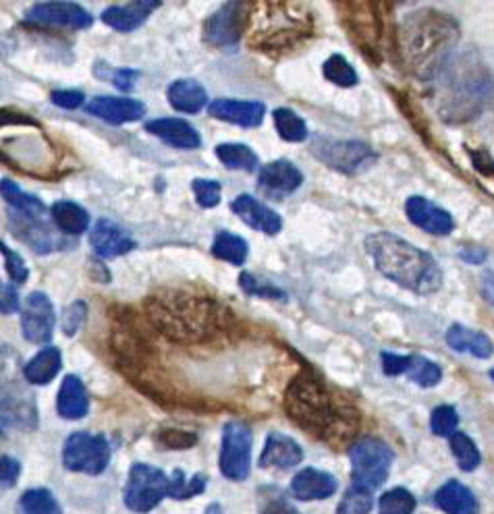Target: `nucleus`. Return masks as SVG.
Masks as SVG:
<instances>
[{
	"label": "nucleus",
	"mask_w": 494,
	"mask_h": 514,
	"mask_svg": "<svg viewBox=\"0 0 494 514\" xmlns=\"http://www.w3.org/2000/svg\"><path fill=\"white\" fill-rule=\"evenodd\" d=\"M285 411L316 440L341 448L360 430V413L312 374H299L285 392Z\"/></svg>",
	"instance_id": "f257e3e1"
},
{
	"label": "nucleus",
	"mask_w": 494,
	"mask_h": 514,
	"mask_svg": "<svg viewBox=\"0 0 494 514\" xmlns=\"http://www.w3.org/2000/svg\"><path fill=\"white\" fill-rule=\"evenodd\" d=\"M459 23L436 9L411 11L401 19L395 34V50L401 67L422 81H432L455 54Z\"/></svg>",
	"instance_id": "f03ea898"
},
{
	"label": "nucleus",
	"mask_w": 494,
	"mask_h": 514,
	"mask_svg": "<svg viewBox=\"0 0 494 514\" xmlns=\"http://www.w3.org/2000/svg\"><path fill=\"white\" fill-rule=\"evenodd\" d=\"M432 100L441 119L453 125L468 123L490 98L492 75L474 50L455 52L434 79Z\"/></svg>",
	"instance_id": "7ed1b4c3"
},
{
	"label": "nucleus",
	"mask_w": 494,
	"mask_h": 514,
	"mask_svg": "<svg viewBox=\"0 0 494 514\" xmlns=\"http://www.w3.org/2000/svg\"><path fill=\"white\" fill-rule=\"evenodd\" d=\"M152 324L173 340L200 342L218 334L225 326V309L210 297L171 291L148 299Z\"/></svg>",
	"instance_id": "20e7f679"
},
{
	"label": "nucleus",
	"mask_w": 494,
	"mask_h": 514,
	"mask_svg": "<svg viewBox=\"0 0 494 514\" xmlns=\"http://www.w3.org/2000/svg\"><path fill=\"white\" fill-rule=\"evenodd\" d=\"M366 251L382 276L407 291L430 295L443 287V272L434 257L393 233L370 235Z\"/></svg>",
	"instance_id": "39448f33"
},
{
	"label": "nucleus",
	"mask_w": 494,
	"mask_h": 514,
	"mask_svg": "<svg viewBox=\"0 0 494 514\" xmlns=\"http://www.w3.org/2000/svg\"><path fill=\"white\" fill-rule=\"evenodd\" d=\"M245 34L258 52L285 54L314 36V17L299 3H258L247 11Z\"/></svg>",
	"instance_id": "423d86ee"
},
{
	"label": "nucleus",
	"mask_w": 494,
	"mask_h": 514,
	"mask_svg": "<svg viewBox=\"0 0 494 514\" xmlns=\"http://www.w3.org/2000/svg\"><path fill=\"white\" fill-rule=\"evenodd\" d=\"M23 367L13 347L0 345V415L23 430H36L38 405Z\"/></svg>",
	"instance_id": "0eeeda50"
},
{
	"label": "nucleus",
	"mask_w": 494,
	"mask_h": 514,
	"mask_svg": "<svg viewBox=\"0 0 494 514\" xmlns=\"http://www.w3.org/2000/svg\"><path fill=\"white\" fill-rule=\"evenodd\" d=\"M353 483L366 490H374L389 477L391 465L395 461L393 450L376 438H362L349 448Z\"/></svg>",
	"instance_id": "6e6552de"
},
{
	"label": "nucleus",
	"mask_w": 494,
	"mask_h": 514,
	"mask_svg": "<svg viewBox=\"0 0 494 514\" xmlns=\"http://www.w3.org/2000/svg\"><path fill=\"white\" fill-rule=\"evenodd\" d=\"M312 154L324 162L328 168L339 170L343 175H360L366 173L378 162V154L364 144V141L355 139H326L318 137L312 144Z\"/></svg>",
	"instance_id": "1a4fd4ad"
},
{
	"label": "nucleus",
	"mask_w": 494,
	"mask_h": 514,
	"mask_svg": "<svg viewBox=\"0 0 494 514\" xmlns=\"http://www.w3.org/2000/svg\"><path fill=\"white\" fill-rule=\"evenodd\" d=\"M341 21L351 42L364 52L370 61L380 63L382 59V23L380 11L372 3H345L337 7Z\"/></svg>",
	"instance_id": "9d476101"
},
{
	"label": "nucleus",
	"mask_w": 494,
	"mask_h": 514,
	"mask_svg": "<svg viewBox=\"0 0 494 514\" xmlns=\"http://www.w3.org/2000/svg\"><path fill=\"white\" fill-rule=\"evenodd\" d=\"M111 463V444L104 436L75 432L65 440L63 465L73 473L100 475Z\"/></svg>",
	"instance_id": "9b49d317"
},
{
	"label": "nucleus",
	"mask_w": 494,
	"mask_h": 514,
	"mask_svg": "<svg viewBox=\"0 0 494 514\" xmlns=\"http://www.w3.org/2000/svg\"><path fill=\"white\" fill-rule=\"evenodd\" d=\"M164 496H169V477L152 465L135 463L125 485V506L144 514L154 510Z\"/></svg>",
	"instance_id": "f8f14e48"
},
{
	"label": "nucleus",
	"mask_w": 494,
	"mask_h": 514,
	"mask_svg": "<svg viewBox=\"0 0 494 514\" xmlns=\"http://www.w3.org/2000/svg\"><path fill=\"white\" fill-rule=\"evenodd\" d=\"M221 473L231 481H243L252 471V430L241 421H229L223 430Z\"/></svg>",
	"instance_id": "ddd939ff"
},
{
	"label": "nucleus",
	"mask_w": 494,
	"mask_h": 514,
	"mask_svg": "<svg viewBox=\"0 0 494 514\" xmlns=\"http://www.w3.org/2000/svg\"><path fill=\"white\" fill-rule=\"evenodd\" d=\"M250 5L227 3L216 9L204 23V40L214 48H233L245 32Z\"/></svg>",
	"instance_id": "4468645a"
},
{
	"label": "nucleus",
	"mask_w": 494,
	"mask_h": 514,
	"mask_svg": "<svg viewBox=\"0 0 494 514\" xmlns=\"http://www.w3.org/2000/svg\"><path fill=\"white\" fill-rule=\"evenodd\" d=\"M54 324H57V316L48 295L40 291L27 295L21 305V332L25 340L44 345L54 334Z\"/></svg>",
	"instance_id": "2eb2a0df"
},
{
	"label": "nucleus",
	"mask_w": 494,
	"mask_h": 514,
	"mask_svg": "<svg viewBox=\"0 0 494 514\" xmlns=\"http://www.w3.org/2000/svg\"><path fill=\"white\" fill-rule=\"evenodd\" d=\"M25 23L38 27H65V30H88L92 15L75 3H38L27 9Z\"/></svg>",
	"instance_id": "dca6fc26"
},
{
	"label": "nucleus",
	"mask_w": 494,
	"mask_h": 514,
	"mask_svg": "<svg viewBox=\"0 0 494 514\" xmlns=\"http://www.w3.org/2000/svg\"><path fill=\"white\" fill-rule=\"evenodd\" d=\"M301 183H304V175H301V170L289 160H274L262 166L258 175L260 191L272 199H283L295 193L301 187Z\"/></svg>",
	"instance_id": "f3484780"
},
{
	"label": "nucleus",
	"mask_w": 494,
	"mask_h": 514,
	"mask_svg": "<svg viewBox=\"0 0 494 514\" xmlns=\"http://www.w3.org/2000/svg\"><path fill=\"white\" fill-rule=\"evenodd\" d=\"M405 212H407V218L411 224H416L418 228H422L424 233L434 235V237L451 235L453 226H455L453 216L447 210L438 208L436 204L430 202V199L420 197V195H414L407 199Z\"/></svg>",
	"instance_id": "a211bd4d"
},
{
	"label": "nucleus",
	"mask_w": 494,
	"mask_h": 514,
	"mask_svg": "<svg viewBox=\"0 0 494 514\" xmlns=\"http://www.w3.org/2000/svg\"><path fill=\"white\" fill-rule=\"evenodd\" d=\"M90 245L100 260H113L135 249V241L129 231L113 220H98L90 233Z\"/></svg>",
	"instance_id": "6ab92c4d"
},
{
	"label": "nucleus",
	"mask_w": 494,
	"mask_h": 514,
	"mask_svg": "<svg viewBox=\"0 0 494 514\" xmlns=\"http://www.w3.org/2000/svg\"><path fill=\"white\" fill-rule=\"evenodd\" d=\"M86 110L96 119L111 125H127L140 121L146 114V106L133 98H115V96H96L86 104Z\"/></svg>",
	"instance_id": "aec40b11"
},
{
	"label": "nucleus",
	"mask_w": 494,
	"mask_h": 514,
	"mask_svg": "<svg viewBox=\"0 0 494 514\" xmlns=\"http://www.w3.org/2000/svg\"><path fill=\"white\" fill-rule=\"evenodd\" d=\"M208 112H210V117H214L218 121L254 129V127L262 125V121L266 117V106L262 102H254V100L221 98L210 104Z\"/></svg>",
	"instance_id": "412c9836"
},
{
	"label": "nucleus",
	"mask_w": 494,
	"mask_h": 514,
	"mask_svg": "<svg viewBox=\"0 0 494 514\" xmlns=\"http://www.w3.org/2000/svg\"><path fill=\"white\" fill-rule=\"evenodd\" d=\"M231 210L254 231H260L264 235H279L283 228V220L281 216L270 210L268 206H264L262 202H258L256 197L252 195H239L231 202Z\"/></svg>",
	"instance_id": "4be33fe9"
},
{
	"label": "nucleus",
	"mask_w": 494,
	"mask_h": 514,
	"mask_svg": "<svg viewBox=\"0 0 494 514\" xmlns=\"http://www.w3.org/2000/svg\"><path fill=\"white\" fill-rule=\"evenodd\" d=\"M301 461H304V450L301 446L285 436L274 432L266 438L262 456H260V467L262 469H293L297 467Z\"/></svg>",
	"instance_id": "5701e85b"
},
{
	"label": "nucleus",
	"mask_w": 494,
	"mask_h": 514,
	"mask_svg": "<svg viewBox=\"0 0 494 514\" xmlns=\"http://www.w3.org/2000/svg\"><path fill=\"white\" fill-rule=\"evenodd\" d=\"M146 131L179 150H198L202 146V137L196 127L183 119H154L146 123Z\"/></svg>",
	"instance_id": "b1692460"
},
{
	"label": "nucleus",
	"mask_w": 494,
	"mask_h": 514,
	"mask_svg": "<svg viewBox=\"0 0 494 514\" xmlns=\"http://www.w3.org/2000/svg\"><path fill=\"white\" fill-rule=\"evenodd\" d=\"M337 485L339 483L331 473H324L318 469H304L291 481V496L301 502L326 500L337 492Z\"/></svg>",
	"instance_id": "393cba45"
},
{
	"label": "nucleus",
	"mask_w": 494,
	"mask_h": 514,
	"mask_svg": "<svg viewBox=\"0 0 494 514\" xmlns=\"http://www.w3.org/2000/svg\"><path fill=\"white\" fill-rule=\"evenodd\" d=\"M158 7L160 5L154 3V0H135V3L123 7H108L102 13V21L117 32H133L137 27H142L152 15V11H156Z\"/></svg>",
	"instance_id": "a878e982"
},
{
	"label": "nucleus",
	"mask_w": 494,
	"mask_h": 514,
	"mask_svg": "<svg viewBox=\"0 0 494 514\" xmlns=\"http://www.w3.org/2000/svg\"><path fill=\"white\" fill-rule=\"evenodd\" d=\"M88 409H90V401H88V392H86L84 382H81L77 376H67L61 384L59 398H57L59 415L63 419L77 421L88 415Z\"/></svg>",
	"instance_id": "bb28decb"
},
{
	"label": "nucleus",
	"mask_w": 494,
	"mask_h": 514,
	"mask_svg": "<svg viewBox=\"0 0 494 514\" xmlns=\"http://www.w3.org/2000/svg\"><path fill=\"white\" fill-rule=\"evenodd\" d=\"M169 104L185 114H196L208 104V92L196 79H177L167 90Z\"/></svg>",
	"instance_id": "cd10ccee"
},
{
	"label": "nucleus",
	"mask_w": 494,
	"mask_h": 514,
	"mask_svg": "<svg viewBox=\"0 0 494 514\" xmlns=\"http://www.w3.org/2000/svg\"><path fill=\"white\" fill-rule=\"evenodd\" d=\"M447 342H449V347L453 351L470 353L472 357H478V359H488L494 353L492 340L484 332L465 328V326H459V324L449 328Z\"/></svg>",
	"instance_id": "c85d7f7f"
},
{
	"label": "nucleus",
	"mask_w": 494,
	"mask_h": 514,
	"mask_svg": "<svg viewBox=\"0 0 494 514\" xmlns=\"http://www.w3.org/2000/svg\"><path fill=\"white\" fill-rule=\"evenodd\" d=\"M434 504L447 514H478V500L459 481L445 483L434 496Z\"/></svg>",
	"instance_id": "c756f323"
},
{
	"label": "nucleus",
	"mask_w": 494,
	"mask_h": 514,
	"mask_svg": "<svg viewBox=\"0 0 494 514\" xmlns=\"http://www.w3.org/2000/svg\"><path fill=\"white\" fill-rule=\"evenodd\" d=\"M63 367V357L57 347H46L25 363V380L36 386H46L59 376Z\"/></svg>",
	"instance_id": "7c9ffc66"
},
{
	"label": "nucleus",
	"mask_w": 494,
	"mask_h": 514,
	"mask_svg": "<svg viewBox=\"0 0 494 514\" xmlns=\"http://www.w3.org/2000/svg\"><path fill=\"white\" fill-rule=\"evenodd\" d=\"M52 220L65 235H75V237L84 235L90 226V214L81 206L67 202V199L52 206Z\"/></svg>",
	"instance_id": "2f4dec72"
},
{
	"label": "nucleus",
	"mask_w": 494,
	"mask_h": 514,
	"mask_svg": "<svg viewBox=\"0 0 494 514\" xmlns=\"http://www.w3.org/2000/svg\"><path fill=\"white\" fill-rule=\"evenodd\" d=\"M13 231L19 239H23L25 243H30L34 247V251H50L52 247V239L48 228L42 224V218H32V216H21L15 214L11 218Z\"/></svg>",
	"instance_id": "473e14b6"
},
{
	"label": "nucleus",
	"mask_w": 494,
	"mask_h": 514,
	"mask_svg": "<svg viewBox=\"0 0 494 514\" xmlns=\"http://www.w3.org/2000/svg\"><path fill=\"white\" fill-rule=\"evenodd\" d=\"M0 195H3L5 202L21 216L42 218V214L46 210L36 195L21 191L13 181H0Z\"/></svg>",
	"instance_id": "72a5a7b5"
},
{
	"label": "nucleus",
	"mask_w": 494,
	"mask_h": 514,
	"mask_svg": "<svg viewBox=\"0 0 494 514\" xmlns=\"http://www.w3.org/2000/svg\"><path fill=\"white\" fill-rule=\"evenodd\" d=\"M247 253H250V247H247V243L241 237H237L229 231L216 233L214 243H212V255L216 257V260L229 262L233 266H243L247 260Z\"/></svg>",
	"instance_id": "f704fd0d"
},
{
	"label": "nucleus",
	"mask_w": 494,
	"mask_h": 514,
	"mask_svg": "<svg viewBox=\"0 0 494 514\" xmlns=\"http://www.w3.org/2000/svg\"><path fill=\"white\" fill-rule=\"evenodd\" d=\"M216 158L231 170H243V173H254L258 168L256 152L245 144H221L216 146Z\"/></svg>",
	"instance_id": "c9c22d12"
},
{
	"label": "nucleus",
	"mask_w": 494,
	"mask_h": 514,
	"mask_svg": "<svg viewBox=\"0 0 494 514\" xmlns=\"http://www.w3.org/2000/svg\"><path fill=\"white\" fill-rule=\"evenodd\" d=\"M17 514H63L59 500L44 488L23 492L17 502Z\"/></svg>",
	"instance_id": "e433bc0d"
},
{
	"label": "nucleus",
	"mask_w": 494,
	"mask_h": 514,
	"mask_svg": "<svg viewBox=\"0 0 494 514\" xmlns=\"http://www.w3.org/2000/svg\"><path fill=\"white\" fill-rule=\"evenodd\" d=\"M274 127H277L281 139L291 141V144H301L308 139V125L291 108H277L272 112Z\"/></svg>",
	"instance_id": "4c0bfd02"
},
{
	"label": "nucleus",
	"mask_w": 494,
	"mask_h": 514,
	"mask_svg": "<svg viewBox=\"0 0 494 514\" xmlns=\"http://www.w3.org/2000/svg\"><path fill=\"white\" fill-rule=\"evenodd\" d=\"M208 479L204 475H194L191 479L185 477L181 469H177L169 479V496L173 500H189L206 490Z\"/></svg>",
	"instance_id": "58836bf2"
},
{
	"label": "nucleus",
	"mask_w": 494,
	"mask_h": 514,
	"mask_svg": "<svg viewBox=\"0 0 494 514\" xmlns=\"http://www.w3.org/2000/svg\"><path fill=\"white\" fill-rule=\"evenodd\" d=\"M407 376L411 382H416L422 388H432L443 378V369L438 367V363L428 361L424 357L411 355V363L407 369Z\"/></svg>",
	"instance_id": "ea45409f"
},
{
	"label": "nucleus",
	"mask_w": 494,
	"mask_h": 514,
	"mask_svg": "<svg viewBox=\"0 0 494 514\" xmlns=\"http://www.w3.org/2000/svg\"><path fill=\"white\" fill-rule=\"evenodd\" d=\"M451 450H453V454H455V459H457V465L463 469V471H474V469H478V465H480V450H478V446L474 444V440L468 436V434H461V432H457V434H453L451 436Z\"/></svg>",
	"instance_id": "a19ab883"
},
{
	"label": "nucleus",
	"mask_w": 494,
	"mask_h": 514,
	"mask_svg": "<svg viewBox=\"0 0 494 514\" xmlns=\"http://www.w3.org/2000/svg\"><path fill=\"white\" fill-rule=\"evenodd\" d=\"M372 506H374L372 490H366L362 485L353 483L341 498L337 506V514H370Z\"/></svg>",
	"instance_id": "79ce46f5"
},
{
	"label": "nucleus",
	"mask_w": 494,
	"mask_h": 514,
	"mask_svg": "<svg viewBox=\"0 0 494 514\" xmlns=\"http://www.w3.org/2000/svg\"><path fill=\"white\" fill-rule=\"evenodd\" d=\"M324 77L339 85V88H353L355 83H358V73L349 65V61H345L341 54H333L331 59H328L322 67Z\"/></svg>",
	"instance_id": "37998d69"
},
{
	"label": "nucleus",
	"mask_w": 494,
	"mask_h": 514,
	"mask_svg": "<svg viewBox=\"0 0 494 514\" xmlns=\"http://www.w3.org/2000/svg\"><path fill=\"white\" fill-rule=\"evenodd\" d=\"M416 510V498L411 496L405 488H395L387 494H382L378 500V512L380 514H414Z\"/></svg>",
	"instance_id": "c03bdc74"
},
{
	"label": "nucleus",
	"mask_w": 494,
	"mask_h": 514,
	"mask_svg": "<svg viewBox=\"0 0 494 514\" xmlns=\"http://www.w3.org/2000/svg\"><path fill=\"white\" fill-rule=\"evenodd\" d=\"M239 287L247 293V295H254V297H262V299H285V291H281L279 287H274L272 282L260 280L250 272H243L239 276Z\"/></svg>",
	"instance_id": "a18cd8bd"
},
{
	"label": "nucleus",
	"mask_w": 494,
	"mask_h": 514,
	"mask_svg": "<svg viewBox=\"0 0 494 514\" xmlns=\"http://www.w3.org/2000/svg\"><path fill=\"white\" fill-rule=\"evenodd\" d=\"M457 423H459V417H457V411L449 405H443V407H436L432 411V417H430V427L432 432L436 436H453L455 430H457Z\"/></svg>",
	"instance_id": "49530a36"
},
{
	"label": "nucleus",
	"mask_w": 494,
	"mask_h": 514,
	"mask_svg": "<svg viewBox=\"0 0 494 514\" xmlns=\"http://www.w3.org/2000/svg\"><path fill=\"white\" fill-rule=\"evenodd\" d=\"M194 195L198 199V204L206 210L216 208L221 204V195H223V187L214 179H196L194 181Z\"/></svg>",
	"instance_id": "de8ad7c7"
},
{
	"label": "nucleus",
	"mask_w": 494,
	"mask_h": 514,
	"mask_svg": "<svg viewBox=\"0 0 494 514\" xmlns=\"http://www.w3.org/2000/svg\"><path fill=\"white\" fill-rule=\"evenodd\" d=\"M0 255L5 257V266H7L11 280L17 284L27 282V278H30V270H27L23 257L17 251H13L9 245H5L3 241H0Z\"/></svg>",
	"instance_id": "09e8293b"
},
{
	"label": "nucleus",
	"mask_w": 494,
	"mask_h": 514,
	"mask_svg": "<svg viewBox=\"0 0 494 514\" xmlns=\"http://www.w3.org/2000/svg\"><path fill=\"white\" fill-rule=\"evenodd\" d=\"M88 316V305L84 301H75L63 311V332L65 336H75Z\"/></svg>",
	"instance_id": "8fccbe9b"
},
{
	"label": "nucleus",
	"mask_w": 494,
	"mask_h": 514,
	"mask_svg": "<svg viewBox=\"0 0 494 514\" xmlns=\"http://www.w3.org/2000/svg\"><path fill=\"white\" fill-rule=\"evenodd\" d=\"M158 442L164 448H171V450H185L196 446L198 436L196 434H189V432H181V430H164L158 434Z\"/></svg>",
	"instance_id": "3c124183"
},
{
	"label": "nucleus",
	"mask_w": 494,
	"mask_h": 514,
	"mask_svg": "<svg viewBox=\"0 0 494 514\" xmlns=\"http://www.w3.org/2000/svg\"><path fill=\"white\" fill-rule=\"evenodd\" d=\"M260 514H301L295 506H291L285 496L270 492L260 502Z\"/></svg>",
	"instance_id": "603ef678"
},
{
	"label": "nucleus",
	"mask_w": 494,
	"mask_h": 514,
	"mask_svg": "<svg viewBox=\"0 0 494 514\" xmlns=\"http://www.w3.org/2000/svg\"><path fill=\"white\" fill-rule=\"evenodd\" d=\"M21 475V465L13 456H0V488L9 490Z\"/></svg>",
	"instance_id": "864d4df0"
},
{
	"label": "nucleus",
	"mask_w": 494,
	"mask_h": 514,
	"mask_svg": "<svg viewBox=\"0 0 494 514\" xmlns=\"http://www.w3.org/2000/svg\"><path fill=\"white\" fill-rule=\"evenodd\" d=\"M411 363V355H393V353H382V369L387 376H401L407 374Z\"/></svg>",
	"instance_id": "5fc2aeb1"
},
{
	"label": "nucleus",
	"mask_w": 494,
	"mask_h": 514,
	"mask_svg": "<svg viewBox=\"0 0 494 514\" xmlns=\"http://www.w3.org/2000/svg\"><path fill=\"white\" fill-rule=\"evenodd\" d=\"M50 100H52V104H57L65 110H75L84 104L86 98H84V94L75 92V90H59V92H52Z\"/></svg>",
	"instance_id": "6e6d98bb"
},
{
	"label": "nucleus",
	"mask_w": 494,
	"mask_h": 514,
	"mask_svg": "<svg viewBox=\"0 0 494 514\" xmlns=\"http://www.w3.org/2000/svg\"><path fill=\"white\" fill-rule=\"evenodd\" d=\"M19 309V295L9 284L0 282V313H15Z\"/></svg>",
	"instance_id": "4d7b16f0"
},
{
	"label": "nucleus",
	"mask_w": 494,
	"mask_h": 514,
	"mask_svg": "<svg viewBox=\"0 0 494 514\" xmlns=\"http://www.w3.org/2000/svg\"><path fill=\"white\" fill-rule=\"evenodd\" d=\"M111 79H113V83L117 85L121 92H131L135 81L140 79V73L133 71V69H117V71H113Z\"/></svg>",
	"instance_id": "13d9d810"
},
{
	"label": "nucleus",
	"mask_w": 494,
	"mask_h": 514,
	"mask_svg": "<svg viewBox=\"0 0 494 514\" xmlns=\"http://www.w3.org/2000/svg\"><path fill=\"white\" fill-rule=\"evenodd\" d=\"M27 117L25 114H13L9 110H0V129L3 127H13L17 123H23Z\"/></svg>",
	"instance_id": "bf43d9fd"
},
{
	"label": "nucleus",
	"mask_w": 494,
	"mask_h": 514,
	"mask_svg": "<svg viewBox=\"0 0 494 514\" xmlns=\"http://www.w3.org/2000/svg\"><path fill=\"white\" fill-rule=\"evenodd\" d=\"M204 514H223V508L218 506V504H210L208 508H206V512Z\"/></svg>",
	"instance_id": "052dcab7"
},
{
	"label": "nucleus",
	"mask_w": 494,
	"mask_h": 514,
	"mask_svg": "<svg viewBox=\"0 0 494 514\" xmlns=\"http://www.w3.org/2000/svg\"><path fill=\"white\" fill-rule=\"evenodd\" d=\"M488 102H490L492 108H494V79H492V88H490V98H488Z\"/></svg>",
	"instance_id": "680f3d73"
},
{
	"label": "nucleus",
	"mask_w": 494,
	"mask_h": 514,
	"mask_svg": "<svg viewBox=\"0 0 494 514\" xmlns=\"http://www.w3.org/2000/svg\"><path fill=\"white\" fill-rule=\"evenodd\" d=\"M490 378H492V382H494V369H490Z\"/></svg>",
	"instance_id": "e2e57ef3"
}]
</instances>
